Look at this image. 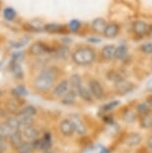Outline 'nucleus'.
<instances>
[{"instance_id": "1", "label": "nucleus", "mask_w": 152, "mask_h": 153, "mask_svg": "<svg viewBox=\"0 0 152 153\" xmlns=\"http://www.w3.org/2000/svg\"><path fill=\"white\" fill-rule=\"evenodd\" d=\"M57 75H58V70L56 69V67L45 68L37 76V78L34 81V85L38 90H48L54 83V80L56 79Z\"/></svg>"}, {"instance_id": "2", "label": "nucleus", "mask_w": 152, "mask_h": 153, "mask_svg": "<svg viewBox=\"0 0 152 153\" xmlns=\"http://www.w3.org/2000/svg\"><path fill=\"white\" fill-rule=\"evenodd\" d=\"M95 57V51L89 46H81L72 53V60L74 63L80 66H86L93 63Z\"/></svg>"}, {"instance_id": "3", "label": "nucleus", "mask_w": 152, "mask_h": 153, "mask_svg": "<svg viewBox=\"0 0 152 153\" xmlns=\"http://www.w3.org/2000/svg\"><path fill=\"white\" fill-rule=\"evenodd\" d=\"M29 53L31 55L34 56H40V55H44L46 53H50L52 51V49L42 42H35L29 47Z\"/></svg>"}, {"instance_id": "4", "label": "nucleus", "mask_w": 152, "mask_h": 153, "mask_svg": "<svg viewBox=\"0 0 152 153\" xmlns=\"http://www.w3.org/2000/svg\"><path fill=\"white\" fill-rule=\"evenodd\" d=\"M149 29H150V26L144 21L137 20V21H134L132 24L133 33L138 37H142L149 34Z\"/></svg>"}, {"instance_id": "5", "label": "nucleus", "mask_w": 152, "mask_h": 153, "mask_svg": "<svg viewBox=\"0 0 152 153\" xmlns=\"http://www.w3.org/2000/svg\"><path fill=\"white\" fill-rule=\"evenodd\" d=\"M89 88L92 95L97 99H101L104 96V90H103L102 85L97 80H91L89 83Z\"/></svg>"}, {"instance_id": "6", "label": "nucleus", "mask_w": 152, "mask_h": 153, "mask_svg": "<svg viewBox=\"0 0 152 153\" xmlns=\"http://www.w3.org/2000/svg\"><path fill=\"white\" fill-rule=\"evenodd\" d=\"M115 87L116 90L119 92L120 94H127L129 92H131L133 90V84L131 82L126 81L124 79H121L119 81L115 82Z\"/></svg>"}, {"instance_id": "7", "label": "nucleus", "mask_w": 152, "mask_h": 153, "mask_svg": "<svg viewBox=\"0 0 152 153\" xmlns=\"http://www.w3.org/2000/svg\"><path fill=\"white\" fill-rule=\"evenodd\" d=\"M115 49L116 46L114 45H105L101 50V58L105 61H110V60L114 59Z\"/></svg>"}, {"instance_id": "8", "label": "nucleus", "mask_w": 152, "mask_h": 153, "mask_svg": "<svg viewBox=\"0 0 152 153\" xmlns=\"http://www.w3.org/2000/svg\"><path fill=\"white\" fill-rule=\"evenodd\" d=\"M119 32V26L116 23H108L105 27V30L103 34L106 38H114V37L117 36V34Z\"/></svg>"}, {"instance_id": "9", "label": "nucleus", "mask_w": 152, "mask_h": 153, "mask_svg": "<svg viewBox=\"0 0 152 153\" xmlns=\"http://www.w3.org/2000/svg\"><path fill=\"white\" fill-rule=\"evenodd\" d=\"M142 141L141 135L136 133V132H132L129 133L125 138V144L128 146H136Z\"/></svg>"}, {"instance_id": "10", "label": "nucleus", "mask_w": 152, "mask_h": 153, "mask_svg": "<svg viewBox=\"0 0 152 153\" xmlns=\"http://www.w3.org/2000/svg\"><path fill=\"white\" fill-rule=\"evenodd\" d=\"M106 25H107V23L103 18H96L93 20L92 24H91V26H92V29L95 31L96 33L98 34H103L105 30V27Z\"/></svg>"}, {"instance_id": "11", "label": "nucleus", "mask_w": 152, "mask_h": 153, "mask_svg": "<svg viewBox=\"0 0 152 153\" xmlns=\"http://www.w3.org/2000/svg\"><path fill=\"white\" fill-rule=\"evenodd\" d=\"M60 130L64 135H71L74 132V125L71 120L65 119L63 120L61 124H60Z\"/></svg>"}, {"instance_id": "12", "label": "nucleus", "mask_w": 152, "mask_h": 153, "mask_svg": "<svg viewBox=\"0 0 152 153\" xmlns=\"http://www.w3.org/2000/svg\"><path fill=\"white\" fill-rule=\"evenodd\" d=\"M68 85L69 82L68 80H62L59 84L56 85V87L54 88V94L55 95H63L65 94L68 90Z\"/></svg>"}, {"instance_id": "13", "label": "nucleus", "mask_w": 152, "mask_h": 153, "mask_svg": "<svg viewBox=\"0 0 152 153\" xmlns=\"http://www.w3.org/2000/svg\"><path fill=\"white\" fill-rule=\"evenodd\" d=\"M77 93L79 94V96L82 98V99H84L86 101H92V93H91L90 90H88L87 88L84 87V86H80L78 88V90H77Z\"/></svg>"}, {"instance_id": "14", "label": "nucleus", "mask_w": 152, "mask_h": 153, "mask_svg": "<svg viewBox=\"0 0 152 153\" xmlns=\"http://www.w3.org/2000/svg\"><path fill=\"white\" fill-rule=\"evenodd\" d=\"M44 30L49 33H60L63 32V26L56 23H49L44 26Z\"/></svg>"}, {"instance_id": "15", "label": "nucleus", "mask_w": 152, "mask_h": 153, "mask_svg": "<svg viewBox=\"0 0 152 153\" xmlns=\"http://www.w3.org/2000/svg\"><path fill=\"white\" fill-rule=\"evenodd\" d=\"M127 54V47L125 45H119L117 46L115 49V55H114V58L117 60H121L126 56Z\"/></svg>"}, {"instance_id": "16", "label": "nucleus", "mask_w": 152, "mask_h": 153, "mask_svg": "<svg viewBox=\"0 0 152 153\" xmlns=\"http://www.w3.org/2000/svg\"><path fill=\"white\" fill-rule=\"evenodd\" d=\"M140 125H141L142 128L144 129H148L152 127V117L147 114H144L141 116V119H140Z\"/></svg>"}, {"instance_id": "17", "label": "nucleus", "mask_w": 152, "mask_h": 153, "mask_svg": "<svg viewBox=\"0 0 152 153\" xmlns=\"http://www.w3.org/2000/svg\"><path fill=\"white\" fill-rule=\"evenodd\" d=\"M69 83H70V85L72 86V88L76 91L78 90V88L82 85L81 78H80L79 75H72V76L70 77Z\"/></svg>"}, {"instance_id": "18", "label": "nucleus", "mask_w": 152, "mask_h": 153, "mask_svg": "<svg viewBox=\"0 0 152 153\" xmlns=\"http://www.w3.org/2000/svg\"><path fill=\"white\" fill-rule=\"evenodd\" d=\"M75 96H76V93L74 91H69L68 93L65 95V97L63 98V101L62 102L64 104H73L74 103V100H75Z\"/></svg>"}, {"instance_id": "19", "label": "nucleus", "mask_w": 152, "mask_h": 153, "mask_svg": "<svg viewBox=\"0 0 152 153\" xmlns=\"http://www.w3.org/2000/svg\"><path fill=\"white\" fill-rule=\"evenodd\" d=\"M3 16L6 20H13L16 16V12L14 11L13 8L7 7L3 11Z\"/></svg>"}, {"instance_id": "20", "label": "nucleus", "mask_w": 152, "mask_h": 153, "mask_svg": "<svg viewBox=\"0 0 152 153\" xmlns=\"http://www.w3.org/2000/svg\"><path fill=\"white\" fill-rule=\"evenodd\" d=\"M120 104V102L118 100H114V101H110V102H108L107 104H105L104 106L102 107V110L103 111H110V110H113L114 108H116L117 106Z\"/></svg>"}, {"instance_id": "21", "label": "nucleus", "mask_w": 152, "mask_h": 153, "mask_svg": "<svg viewBox=\"0 0 152 153\" xmlns=\"http://www.w3.org/2000/svg\"><path fill=\"white\" fill-rule=\"evenodd\" d=\"M136 119V116L134 114V112H132L131 110H127L123 114V120H125L126 122L128 123H131V122H134Z\"/></svg>"}, {"instance_id": "22", "label": "nucleus", "mask_w": 152, "mask_h": 153, "mask_svg": "<svg viewBox=\"0 0 152 153\" xmlns=\"http://www.w3.org/2000/svg\"><path fill=\"white\" fill-rule=\"evenodd\" d=\"M136 109H137V111H138V113L140 115H144V114L148 113L150 107H149V105L147 104V103H140V104L137 105Z\"/></svg>"}, {"instance_id": "23", "label": "nucleus", "mask_w": 152, "mask_h": 153, "mask_svg": "<svg viewBox=\"0 0 152 153\" xmlns=\"http://www.w3.org/2000/svg\"><path fill=\"white\" fill-rule=\"evenodd\" d=\"M72 122H73V125H74V129H75L78 133H84L85 128H84V125H83V123L81 122V121L76 118V120L72 121Z\"/></svg>"}, {"instance_id": "24", "label": "nucleus", "mask_w": 152, "mask_h": 153, "mask_svg": "<svg viewBox=\"0 0 152 153\" xmlns=\"http://www.w3.org/2000/svg\"><path fill=\"white\" fill-rule=\"evenodd\" d=\"M141 51L143 53L145 54H151L152 53V42H146V43H143L141 45Z\"/></svg>"}, {"instance_id": "25", "label": "nucleus", "mask_w": 152, "mask_h": 153, "mask_svg": "<svg viewBox=\"0 0 152 153\" xmlns=\"http://www.w3.org/2000/svg\"><path fill=\"white\" fill-rule=\"evenodd\" d=\"M79 27H80V22L78 21V20H76V19L71 20L70 23H69V30L70 31H72V32H76V31L79 29Z\"/></svg>"}, {"instance_id": "26", "label": "nucleus", "mask_w": 152, "mask_h": 153, "mask_svg": "<svg viewBox=\"0 0 152 153\" xmlns=\"http://www.w3.org/2000/svg\"><path fill=\"white\" fill-rule=\"evenodd\" d=\"M147 145L148 147L152 150V136H150L148 138V140H147Z\"/></svg>"}, {"instance_id": "27", "label": "nucleus", "mask_w": 152, "mask_h": 153, "mask_svg": "<svg viewBox=\"0 0 152 153\" xmlns=\"http://www.w3.org/2000/svg\"><path fill=\"white\" fill-rule=\"evenodd\" d=\"M147 104L149 105V107H151V108H152V96H151V97H149V98H147Z\"/></svg>"}, {"instance_id": "28", "label": "nucleus", "mask_w": 152, "mask_h": 153, "mask_svg": "<svg viewBox=\"0 0 152 153\" xmlns=\"http://www.w3.org/2000/svg\"><path fill=\"white\" fill-rule=\"evenodd\" d=\"M100 153H110L109 150L106 149V148H102L101 150H100Z\"/></svg>"}, {"instance_id": "29", "label": "nucleus", "mask_w": 152, "mask_h": 153, "mask_svg": "<svg viewBox=\"0 0 152 153\" xmlns=\"http://www.w3.org/2000/svg\"><path fill=\"white\" fill-rule=\"evenodd\" d=\"M89 41L90 42H99L100 40L99 39H89Z\"/></svg>"}, {"instance_id": "30", "label": "nucleus", "mask_w": 152, "mask_h": 153, "mask_svg": "<svg viewBox=\"0 0 152 153\" xmlns=\"http://www.w3.org/2000/svg\"><path fill=\"white\" fill-rule=\"evenodd\" d=\"M149 34H150V35H152V26L150 27V29H149Z\"/></svg>"}]
</instances>
